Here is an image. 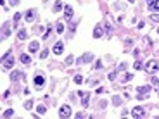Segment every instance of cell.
Here are the masks:
<instances>
[{"label": "cell", "mask_w": 159, "mask_h": 119, "mask_svg": "<svg viewBox=\"0 0 159 119\" xmlns=\"http://www.w3.org/2000/svg\"><path fill=\"white\" fill-rule=\"evenodd\" d=\"M73 79H75V83H76V85H80V83L83 81V76H81V74H76V76H75Z\"/></svg>", "instance_id": "cell-21"}, {"label": "cell", "mask_w": 159, "mask_h": 119, "mask_svg": "<svg viewBox=\"0 0 159 119\" xmlns=\"http://www.w3.org/2000/svg\"><path fill=\"white\" fill-rule=\"evenodd\" d=\"M40 57H42V59H47V57H49V48L42 50V53H40Z\"/></svg>", "instance_id": "cell-27"}, {"label": "cell", "mask_w": 159, "mask_h": 119, "mask_svg": "<svg viewBox=\"0 0 159 119\" xmlns=\"http://www.w3.org/2000/svg\"><path fill=\"white\" fill-rule=\"evenodd\" d=\"M26 36H28V33H26V31H24V29H19V31H17V40H19V41H23V40H26Z\"/></svg>", "instance_id": "cell-14"}, {"label": "cell", "mask_w": 159, "mask_h": 119, "mask_svg": "<svg viewBox=\"0 0 159 119\" xmlns=\"http://www.w3.org/2000/svg\"><path fill=\"white\" fill-rule=\"evenodd\" d=\"M113 104H114V105H119V104H121V99H119V97H114V99H113Z\"/></svg>", "instance_id": "cell-34"}, {"label": "cell", "mask_w": 159, "mask_h": 119, "mask_svg": "<svg viewBox=\"0 0 159 119\" xmlns=\"http://www.w3.org/2000/svg\"><path fill=\"white\" fill-rule=\"evenodd\" d=\"M137 91H138V95H147L149 91H151V86H149V85H145V86H138Z\"/></svg>", "instance_id": "cell-12"}, {"label": "cell", "mask_w": 159, "mask_h": 119, "mask_svg": "<svg viewBox=\"0 0 159 119\" xmlns=\"http://www.w3.org/2000/svg\"><path fill=\"white\" fill-rule=\"evenodd\" d=\"M93 61V53H85L83 57H80L78 59V62L81 64V62H92Z\"/></svg>", "instance_id": "cell-10"}, {"label": "cell", "mask_w": 159, "mask_h": 119, "mask_svg": "<svg viewBox=\"0 0 159 119\" xmlns=\"http://www.w3.org/2000/svg\"><path fill=\"white\" fill-rule=\"evenodd\" d=\"M151 19H152V21H156V23H159V16H157V14H152Z\"/></svg>", "instance_id": "cell-35"}, {"label": "cell", "mask_w": 159, "mask_h": 119, "mask_svg": "<svg viewBox=\"0 0 159 119\" xmlns=\"http://www.w3.org/2000/svg\"><path fill=\"white\" fill-rule=\"evenodd\" d=\"M12 4H17V0H12Z\"/></svg>", "instance_id": "cell-41"}, {"label": "cell", "mask_w": 159, "mask_h": 119, "mask_svg": "<svg viewBox=\"0 0 159 119\" xmlns=\"http://www.w3.org/2000/svg\"><path fill=\"white\" fill-rule=\"evenodd\" d=\"M102 67V61H97V64H95V69H100Z\"/></svg>", "instance_id": "cell-36"}, {"label": "cell", "mask_w": 159, "mask_h": 119, "mask_svg": "<svg viewBox=\"0 0 159 119\" xmlns=\"http://www.w3.org/2000/svg\"><path fill=\"white\" fill-rule=\"evenodd\" d=\"M61 9H62V2H61V0H57V2H55V5H54V12H59Z\"/></svg>", "instance_id": "cell-18"}, {"label": "cell", "mask_w": 159, "mask_h": 119, "mask_svg": "<svg viewBox=\"0 0 159 119\" xmlns=\"http://www.w3.org/2000/svg\"><path fill=\"white\" fill-rule=\"evenodd\" d=\"M36 111H38V114H45L47 109H45V105H38V107H36Z\"/></svg>", "instance_id": "cell-23"}, {"label": "cell", "mask_w": 159, "mask_h": 119, "mask_svg": "<svg viewBox=\"0 0 159 119\" xmlns=\"http://www.w3.org/2000/svg\"><path fill=\"white\" fill-rule=\"evenodd\" d=\"M19 21H21V14H14V28H17Z\"/></svg>", "instance_id": "cell-19"}, {"label": "cell", "mask_w": 159, "mask_h": 119, "mask_svg": "<svg viewBox=\"0 0 159 119\" xmlns=\"http://www.w3.org/2000/svg\"><path fill=\"white\" fill-rule=\"evenodd\" d=\"M145 71L149 74H154L156 71H159V61H156V59H152V61H149L145 64Z\"/></svg>", "instance_id": "cell-1"}, {"label": "cell", "mask_w": 159, "mask_h": 119, "mask_svg": "<svg viewBox=\"0 0 159 119\" xmlns=\"http://www.w3.org/2000/svg\"><path fill=\"white\" fill-rule=\"evenodd\" d=\"M152 83H154L156 86H159V79H157V78H152Z\"/></svg>", "instance_id": "cell-39"}, {"label": "cell", "mask_w": 159, "mask_h": 119, "mask_svg": "<svg viewBox=\"0 0 159 119\" xmlns=\"http://www.w3.org/2000/svg\"><path fill=\"white\" fill-rule=\"evenodd\" d=\"M97 83H99V79H88V85L90 86H97Z\"/></svg>", "instance_id": "cell-33"}, {"label": "cell", "mask_w": 159, "mask_h": 119, "mask_svg": "<svg viewBox=\"0 0 159 119\" xmlns=\"http://www.w3.org/2000/svg\"><path fill=\"white\" fill-rule=\"evenodd\" d=\"M12 114H14L12 109H7V111H4V114H2V116H4V117H10Z\"/></svg>", "instance_id": "cell-22"}, {"label": "cell", "mask_w": 159, "mask_h": 119, "mask_svg": "<svg viewBox=\"0 0 159 119\" xmlns=\"http://www.w3.org/2000/svg\"><path fill=\"white\" fill-rule=\"evenodd\" d=\"M64 31V24L62 23H57V33H62Z\"/></svg>", "instance_id": "cell-31"}, {"label": "cell", "mask_w": 159, "mask_h": 119, "mask_svg": "<svg viewBox=\"0 0 159 119\" xmlns=\"http://www.w3.org/2000/svg\"><path fill=\"white\" fill-rule=\"evenodd\" d=\"M131 79H133V76H131V74H125V76H123V81H125V83L131 81Z\"/></svg>", "instance_id": "cell-26"}, {"label": "cell", "mask_w": 159, "mask_h": 119, "mask_svg": "<svg viewBox=\"0 0 159 119\" xmlns=\"http://www.w3.org/2000/svg\"><path fill=\"white\" fill-rule=\"evenodd\" d=\"M157 97H159V88H157Z\"/></svg>", "instance_id": "cell-42"}, {"label": "cell", "mask_w": 159, "mask_h": 119, "mask_svg": "<svg viewBox=\"0 0 159 119\" xmlns=\"http://www.w3.org/2000/svg\"><path fill=\"white\" fill-rule=\"evenodd\" d=\"M73 62H75V57H73V55L66 57V66H69V64H73Z\"/></svg>", "instance_id": "cell-28"}, {"label": "cell", "mask_w": 159, "mask_h": 119, "mask_svg": "<svg viewBox=\"0 0 159 119\" xmlns=\"http://www.w3.org/2000/svg\"><path fill=\"white\" fill-rule=\"evenodd\" d=\"M142 62H140V61H137V62H135V64H133V69H142Z\"/></svg>", "instance_id": "cell-29"}, {"label": "cell", "mask_w": 159, "mask_h": 119, "mask_svg": "<svg viewBox=\"0 0 159 119\" xmlns=\"http://www.w3.org/2000/svg\"><path fill=\"white\" fill-rule=\"evenodd\" d=\"M78 95L81 97V104H83V107L87 109V107H88V104H90V102H88V97H90V95H88V93H85V91H78Z\"/></svg>", "instance_id": "cell-7"}, {"label": "cell", "mask_w": 159, "mask_h": 119, "mask_svg": "<svg viewBox=\"0 0 159 119\" xmlns=\"http://www.w3.org/2000/svg\"><path fill=\"white\" fill-rule=\"evenodd\" d=\"M24 107L28 109V111H31V109H33V102H31V100H28V102L24 104Z\"/></svg>", "instance_id": "cell-30"}, {"label": "cell", "mask_w": 159, "mask_h": 119, "mask_svg": "<svg viewBox=\"0 0 159 119\" xmlns=\"http://www.w3.org/2000/svg\"><path fill=\"white\" fill-rule=\"evenodd\" d=\"M33 81H35V85H36L38 88H42V86H43V83H45V76H43V74H36Z\"/></svg>", "instance_id": "cell-6"}, {"label": "cell", "mask_w": 159, "mask_h": 119, "mask_svg": "<svg viewBox=\"0 0 159 119\" xmlns=\"http://www.w3.org/2000/svg\"><path fill=\"white\" fill-rule=\"evenodd\" d=\"M9 35H10V26H9V23H5L2 26V38H7Z\"/></svg>", "instance_id": "cell-11"}, {"label": "cell", "mask_w": 159, "mask_h": 119, "mask_svg": "<svg viewBox=\"0 0 159 119\" xmlns=\"http://www.w3.org/2000/svg\"><path fill=\"white\" fill-rule=\"evenodd\" d=\"M35 16H36V12H35V9H29L28 12H26L24 19L28 21V23H33V21H35Z\"/></svg>", "instance_id": "cell-8"}, {"label": "cell", "mask_w": 159, "mask_h": 119, "mask_svg": "<svg viewBox=\"0 0 159 119\" xmlns=\"http://www.w3.org/2000/svg\"><path fill=\"white\" fill-rule=\"evenodd\" d=\"M152 10H157V12H159V0H156V2H154V5H152Z\"/></svg>", "instance_id": "cell-32"}, {"label": "cell", "mask_w": 159, "mask_h": 119, "mask_svg": "<svg viewBox=\"0 0 159 119\" xmlns=\"http://www.w3.org/2000/svg\"><path fill=\"white\" fill-rule=\"evenodd\" d=\"M131 116H133V117H144V116H145V109H144V107H135L133 111H131Z\"/></svg>", "instance_id": "cell-4"}, {"label": "cell", "mask_w": 159, "mask_h": 119, "mask_svg": "<svg viewBox=\"0 0 159 119\" xmlns=\"http://www.w3.org/2000/svg\"><path fill=\"white\" fill-rule=\"evenodd\" d=\"M116 76H118V71H113V73H109L107 78L111 79V81H114V79H116Z\"/></svg>", "instance_id": "cell-24"}, {"label": "cell", "mask_w": 159, "mask_h": 119, "mask_svg": "<svg viewBox=\"0 0 159 119\" xmlns=\"http://www.w3.org/2000/svg\"><path fill=\"white\" fill-rule=\"evenodd\" d=\"M125 67H126V64L123 62V64H119V69H118V71H125Z\"/></svg>", "instance_id": "cell-37"}, {"label": "cell", "mask_w": 159, "mask_h": 119, "mask_svg": "<svg viewBox=\"0 0 159 119\" xmlns=\"http://www.w3.org/2000/svg\"><path fill=\"white\" fill-rule=\"evenodd\" d=\"M21 62L23 64H31V57L28 53H21Z\"/></svg>", "instance_id": "cell-15"}, {"label": "cell", "mask_w": 159, "mask_h": 119, "mask_svg": "<svg viewBox=\"0 0 159 119\" xmlns=\"http://www.w3.org/2000/svg\"><path fill=\"white\" fill-rule=\"evenodd\" d=\"M12 66H14V59L9 55L5 61H2V67H4V71H9V69H12Z\"/></svg>", "instance_id": "cell-3"}, {"label": "cell", "mask_w": 159, "mask_h": 119, "mask_svg": "<svg viewBox=\"0 0 159 119\" xmlns=\"http://www.w3.org/2000/svg\"><path fill=\"white\" fill-rule=\"evenodd\" d=\"M105 33H107V36L113 35V28H111V24H105Z\"/></svg>", "instance_id": "cell-25"}, {"label": "cell", "mask_w": 159, "mask_h": 119, "mask_svg": "<svg viewBox=\"0 0 159 119\" xmlns=\"http://www.w3.org/2000/svg\"><path fill=\"white\" fill-rule=\"evenodd\" d=\"M102 35H104V31H102V28H95V29H93V36H95V38H100Z\"/></svg>", "instance_id": "cell-16"}, {"label": "cell", "mask_w": 159, "mask_h": 119, "mask_svg": "<svg viewBox=\"0 0 159 119\" xmlns=\"http://www.w3.org/2000/svg\"><path fill=\"white\" fill-rule=\"evenodd\" d=\"M64 52V45H62V41H57L54 45V53L55 55H61V53Z\"/></svg>", "instance_id": "cell-9"}, {"label": "cell", "mask_w": 159, "mask_h": 119, "mask_svg": "<svg viewBox=\"0 0 159 119\" xmlns=\"http://www.w3.org/2000/svg\"><path fill=\"white\" fill-rule=\"evenodd\" d=\"M50 33H52V26H47V31L43 33V40H47V38L50 36Z\"/></svg>", "instance_id": "cell-20"}, {"label": "cell", "mask_w": 159, "mask_h": 119, "mask_svg": "<svg viewBox=\"0 0 159 119\" xmlns=\"http://www.w3.org/2000/svg\"><path fill=\"white\" fill-rule=\"evenodd\" d=\"M21 78V73H19V71H14L12 74H10V79H12V81H16V79H19Z\"/></svg>", "instance_id": "cell-17"}, {"label": "cell", "mask_w": 159, "mask_h": 119, "mask_svg": "<svg viewBox=\"0 0 159 119\" xmlns=\"http://www.w3.org/2000/svg\"><path fill=\"white\" fill-rule=\"evenodd\" d=\"M73 14H75V12H73V7H71V5H64V19H66V21H71L73 19Z\"/></svg>", "instance_id": "cell-5"}, {"label": "cell", "mask_w": 159, "mask_h": 119, "mask_svg": "<svg viewBox=\"0 0 159 119\" xmlns=\"http://www.w3.org/2000/svg\"><path fill=\"white\" fill-rule=\"evenodd\" d=\"M59 117H71V107L67 105V104L61 105V109H59Z\"/></svg>", "instance_id": "cell-2"}, {"label": "cell", "mask_w": 159, "mask_h": 119, "mask_svg": "<svg viewBox=\"0 0 159 119\" xmlns=\"http://www.w3.org/2000/svg\"><path fill=\"white\" fill-rule=\"evenodd\" d=\"M157 33H159V28H157Z\"/></svg>", "instance_id": "cell-43"}, {"label": "cell", "mask_w": 159, "mask_h": 119, "mask_svg": "<svg viewBox=\"0 0 159 119\" xmlns=\"http://www.w3.org/2000/svg\"><path fill=\"white\" fill-rule=\"evenodd\" d=\"M38 48H40L38 41H31V43H29V52H31V53H36V52H38Z\"/></svg>", "instance_id": "cell-13"}, {"label": "cell", "mask_w": 159, "mask_h": 119, "mask_svg": "<svg viewBox=\"0 0 159 119\" xmlns=\"http://www.w3.org/2000/svg\"><path fill=\"white\" fill-rule=\"evenodd\" d=\"M128 2H130V4H133V2H135V0H128Z\"/></svg>", "instance_id": "cell-40"}, {"label": "cell", "mask_w": 159, "mask_h": 119, "mask_svg": "<svg viewBox=\"0 0 159 119\" xmlns=\"http://www.w3.org/2000/svg\"><path fill=\"white\" fill-rule=\"evenodd\" d=\"M154 2H156V0H147V5H149V7H152V5H154Z\"/></svg>", "instance_id": "cell-38"}]
</instances>
